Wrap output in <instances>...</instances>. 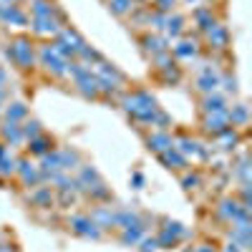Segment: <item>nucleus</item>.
Returning <instances> with one entry per match:
<instances>
[{
    "label": "nucleus",
    "mask_w": 252,
    "mask_h": 252,
    "mask_svg": "<svg viewBox=\"0 0 252 252\" xmlns=\"http://www.w3.org/2000/svg\"><path fill=\"white\" fill-rule=\"evenodd\" d=\"M3 83H5V71H0V88H3Z\"/></svg>",
    "instance_id": "36"
},
{
    "label": "nucleus",
    "mask_w": 252,
    "mask_h": 252,
    "mask_svg": "<svg viewBox=\"0 0 252 252\" xmlns=\"http://www.w3.org/2000/svg\"><path fill=\"white\" fill-rule=\"evenodd\" d=\"M33 202H38V204H51V192H48V189L36 192V194H33Z\"/></svg>",
    "instance_id": "29"
},
{
    "label": "nucleus",
    "mask_w": 252,
    "mask_h": 252,
    "mask_svg": "<svg viewBox=\"0 0 252 252\" xmlns=\"http://www.w3.org/2000/svg\"><path fill=\"white\" fill-rule=\"evenodd\" d=\"M8 56H10L20 68H31V66H33V48H31V43L23 40V38L13 43L10 51H8Z\"/></svg>",
    "instance_id": "3"
},
{
    "label": "nucleus",
    "mask_w": 252,
    "mask_h": 252,
    "mask_svg": "<svg viewBox=\"0 0 252 252\" xmlns=\"http://www.w3.org/2000/svg\"><path fill=\"white\" fill-rule=\"evenodd\" d=\"M197 184H199V179H197V176H184V187H187V189L197 187Z\"/></svg>",
    "instance_id": "34"
},
{
    "label": "nucleus",
    "mask_w": 252,
    "mask_h": 252,
    "mask_svg": "<svg viewBox=\"0 0 252 252\" xmlns=\"http://www.w3.org/2000/svg\"><path fill=\"white\" fill-rule=\"evenodd\" d=\"M227 116H232V121H245V118H247V111H245V106H237L234 109V114H227Z\"/></svg>",
    "instance_id": "30"
},
{
    "label": "nucleus",
    "mask_w": 252,
    "mask_h": 252,
    "mask_svg": "<svg viewBox=\"0 0 252 252\" xmlns=\"http://www.w3.org/2000/svg\"><path fill=\"white\" fill-rule=\"evenodd\" d=\"M3 3H5V5H10V3H13V0H3Z\"/></svg>",
    "instance_id": "39"
},
{
    "label": "nucleus",
    "mask_w": 252,
    "mask_h": 252,
    "mask_svg": "<svg viewBox=\"0 0 252 252\" xmlns=\"http://www.w3.org/2000/svg\"><path fill=\"white\" fill-rule=\"evenodd\" d=\"M225 252H240V250H237V245H230V247H227Z\"/></svg>",
    "instance_id": "37"
},
{
    "label": "nucleus",
    "mask_w": 252,
    "mask_h": 252,
    "mask_svg": "<svg viewBox=\"0 0 252 252\" xmlns=\"http://www.w3.org/2000/svg\"><path fill=\"white\" fill-rule=\"evenodd\" d=\"M146 43V51H152V53H161L167 46H164V40H159V38H144Z\"/></svg>",
    "instance_id": "24"
},
{
    "label": "nucleus",
    "mask_w": 252,
    "mask_h": 252,
    "mask_svg": "<svg viewBox=\"0 0 252 252\" xmlns=\"http://www.w3.org/2000/svg\"><path fill=\"white\" fill-rule=\"evenodd\" d=\"M204 111L207 114H219V111H225V101H222L219 96H210L204 101Z\"/></svg>",
    "instance_id": "18"
},
{
    "label": "nucleus",
    "mask_w": 252,
    "mask_h": 252,
    "mask_svg": "<svg viewBox=\"0 0 252 252\" xmlns=\"http://www.w3.org/2000/svg\"><path fill=\"white\" fill-rule=\"evenodd\" d=\"M161 161H164V164H169V167H184V156L176 152L174 146H169V149L161 152Z\"/></svg>",
    "instance_id": "13"
},
{
    "label": "nucleus",
    "mask_w": 252,
    "mask_h": 252,
    "mask_svg": "<svg viewBox=\"0 0 252 252\" xmlns=\"http://www.w3.org/2000/svg\"><path fill=\"white\" fill-rule=\"evenodd\" d=\"M63 43V46L71 51V53H81L83 48H86V43H83V38L76 33V31H71V28H66V31H61V38H58Z\"/></svg>",
    "instance_id": "5"
},
{
    "label": "nucleus",
    "mask_w": 252,
    "mask_h": 252,
    "mask_svg": "<svg viewBox=\"0 0 252 252\" xmlns=\"http://www.w3.org/2000/svg\"><path fill=\"white\" fill-rule=\"evenodd\" d=\"M131 5V0H111V10L114 13H126Z\"/></svg>",
    "instance_id": "28"
},
{
    "label": "nucleus",
    "mask_w": 252,
    "mask_h": 252,
    "mask_svg": "<svg viewBox=\"0 0 252 252\" xmlns=\"http://www.w3.org/2000/svg\"><path fill=\"white\" fill-rule=\"evenodd\" d=\"M134 184H136V189L144 184V176H141V174H134Z\"/></svg>",
    "instance_id": "35"
},
{
    "label": "nucleus",
    "mask_w": 252,
    "mask_h": 252,
    "mask_svg": "<svg viewBox=\"0 0 252 252\" xmlns=\"http://www.w3.org/2000/svg\"><path fill=\"white\" fill-rule=\"evenodd\" d=\"M174 53L179 56V58H192V56L197 53V46H194V43H189V40H182L179 46L174 48Z\"/></svg>",
    "instance_id": "20"
},
{
    "label": "nucleus",
    "mask_w": 252,
    "mask_h": 252,
    "mask_svg": "<svg viewBox=\"0 0 252 252\" xmlns=\"http://www.w3.org/2000/svg\"><path fill=\"white\" fill-rule=\"evenodd\" d=\"M5 116H8L10 124H16V121H20V118L25 116V106H23V103H10L8 111H5Z\"/></svg>",
    "instance_id": "17"
},
{
    "label": "nucleus",
    "mask_w": 252,
    "mask_h": 252,
    "mask_svg": "<svg viewBox=\"0 0 252 252\" xmlns=\"http://www.w3.org/2000/svg\"><path fill=\"white\" fill-rule=\"evenodd\" d=\"M68 71L73 73V78H76L78 88H81L86 96H94V94L98 91V78L91 73V68H86V66H81V63H71Z\"/></svg>",
    "instance_id": "2"
},
{
    "label": "nucleus",
    "mask_w": 252,
    "mask_h": 252,
    "mask_svg": "<svg viewBox=\"0 0 252 252\" xmlns=\"http://www.w3.org/2000/svg\"><path fill=\"white\" fill-rule=\"evenodd\" d=\"M227 121H230L227 111H219V114H212L210 118H207L204 129L210 131V134H222V131H227Z\"/></svg>",
    "instance_id": "6"
},
{
    "label": "nucleus",
    "mask_w": 252,
    "mask_h": 252,
    "mask_svg": "<svg viewBox=\"0 0 252 252\" xmlns=\"http://www.w3.org/2000/svg\"><path fill=\"white\" fill-rule=\"evenodd\" d=\"M48 149H51V141H48V139H38V136H36V139L31 141V154H46Z\"/></svg>",
    "instance_id": "21"
},
{
    "label": "nucleus",
    "mask_w": 252,
    "mask_h": 252,
    "mask_svg": "<svg viewBox=\"0 0 252 252\" xmlns=\"http://www.w3.org/2000/svg\"><path fill=\"white\" fill-rule=\"evenodd\" d=\"M0 18L13 23V25H25V16L18 10V8H13V5H5V3H0Z\"/></svg>",
    "instance_id": "9"
},
{
    "label": "nucleus",
    "mask_w": 252,
    "mask_h": 252,
    "mask_svg": "<svg viewBox=\"0 0 252 252\" xmlns=\"http://www.w3.org/2000/svg\"><path fill=\"white\" fill-rule=\"evenodd\" d=\"M13 169H16V167H13V159L3 152V154H0V172H3V174H10Z\"/></svg>",
    "instance_id": "27"
},
{
    "label": "nucleus",
    "mask_w": 252,
    "mask_h": 252,
    "mask_svg": "<svg viewBox=\"0 0 252 252\" xmlns=\"http://www.w3.org/2000/svg\"><path fill=\"white\" fill-rule=\"evenodd\" d=\"M141 240V227H126V232H124V242H139Z\"/></svg>",
    "instance_id": "25"
},
{
    "label": "nucleus",
    "mask_w": 252,
    "mask_h": 252,
    "mask_svg": "<svg viewBox=\"0 0 252 252\" xmlns=\"http://www.w3.org/2000/svg\"><path fill=\"white\" fill-rule=\"evenodd\" d=\"M197 252H212V250H210V247H199Z\"/></svg>",
    "instance_id": "38"
},
{
    "label": "nucleus",
    "mask_w": 252,
    "mask_h": 252,
    "mask_svg": "<svg viewBox=\"0 0 252 252\" xmlns=\"http://www.w3.org/2000/svg\"><path fill=\"white\" fill-rule=\"evenodd\" d=\"M172 5H174V0H156L159 10H172Z\"/></svg>",
    "instance_id": "33"
},
{
    "label": "nucleus",
    "mask_w": 252,
    "mask_h": 252,
    "mask_svg": "<svg viewBox=\"0 0 252 252\" xmlns=\"http://www.w3.org/2000/svg\"><path fill=\"white\" fill-rule=\"evenodd\" d=\"M71 225H73V230H76V232H81V234H86V237H98V225H96L94 219L73 217V219H71Z\"/></svg>",
    "instance_id": "7"
},
{
    "label": "nucleus",
    "mask_w": 252,
    "mask_h": 252,
    "mask_svg": "<svg viewBox=\"0 0 252 252\" xmlns=\"http://www.w3.org/2000/svg\"><path fill=\"white\" fill-rule=\"evenodd\" d=\"M179 149H182V154H202V156H204V152L199 149V144H197V141H189V139H182V141H179Z\"/></svg>",
    "instance_id": "22"
},
{
    "label": "nucleus",
    "mask_w": 252,
    "mask_h": 252,
    "mask_svg": "<svg viewBox=\"0 0 252 252\" xmlns=\"http://www.w3.org/2000/svg\"><path fill=\"white\" fill-rule=\"evenodd\" d=\"M172 146V139L167 136V134H154V136H149V149H154V152H164V149H169Z\"/></svg>",
    "instance_id": "15"
},
{
    "label": "nucleus",
    "mask_w": 252,
    "mask_h": 252,
    "mask_svg": "<svg viewBox=\"0 0 252 252\" xmlns=\"http://www.w3.org/2000/svg\"><path fill=\"white\" fill-rule=\"evenodd\" d=\"M3 136H5V139H10V141H20L23 131H20L16 124H10V121H8V126H3Z\"/></svg>",
    "instance_id": "23"
},
{
    "label": "nucleus",
    "mask_w": 252,
    "mask_h": 252,
    "mask_svg": "<svg viewBox=\"0 0 252 252\" xmlns=\"http://www.w3.org/2000/svg\"><path fill=\"white\" fill-rule=\"evenodd\" d=\"M53 16V5L48 0H33V18H51Z\"/></svg>",
    "instance_id": "14"
},
{
    "label": "nucleus",
    "mask_w": 252,
    "mask_h": 252,
    "mask_svg": "<svg viewBox=\"0 0 252 252\" xmlns=\"http://www.w3.org/2000/svg\"><path fill=\"white\" fill-rule=\"evenodd\" d=\"M182 234H187V232L182 230V225H176V222H169V225L164 227V232L159 234V240H156V242L167 247V245H172V242L176 240V237H182Z\"/></svg>",
    "instance_id": "8"
},
{
    "label": "nucleus",
    "mask_w": 252,
    "mask_h": 252,
    "mask_svg": "<svg viewBox=\"0 0 252 252\" xmlns=\"http://www.w3.org/2000/svg\"><path fill=\"white\" fill-rule=\"evenodd\" d=\"M25 136H38V121H28L25 129H23Z\"/></svg>",
    "instance_id": "31"
},
{
    "label": "nucleus",
    "mask_w": 252,
    "mask_h": 252,
    "mask_svg": "<svg viewBox=\"0 0 252 252\" xmlns=\"http://www.w3.org/2000/svg\"><path fill=\"white\" fill-rule=\"evenodd\" d=\"M156 247H159L156 240H144V242H141V250H144V252H154Z\"/></svg>",
    "instance_id": "32"
},
{
    "label": "nucleus",
    "mask_w": 252,
    "mask_h": 252,
    "mask_svg": "<svg viewBox=\"0 0 252 252\" xmlns=\"http://www.w3.org/2000/svg\"><path fill=\"white\" fill-rule=\"evenodd\" d=\"M197 86L202 88V91H214V88L219 86L217 73H214L212 68H204V71H202V76H199V81H197Z\"/></svg>",
    "instance_id": "10"
},
{
    "label": "nucleus",
    "mask_w": 252,
    "mask_h": 252,
    "mask_svg": "<svg viewBox=\"0 0 252 252\" xmlns=\"http://www.w3.org/2000/svg\"><path fill=\"white\" fill-rule=\"evenodd\" d=\"M207 33H210L212 46H217V48H225V46H227V31H225L222 25H212Z\"/></svg>",
    "instance_id": "12"
},
{
    "label": "nucleus",
    "mask_w": 252,
    "mask_h": 252,
    "mask_svg": "<svg viewBox=\"0 0 252 252\" xmlns=\"http://www.w3.org/2000/svg\"><path fill=\"white\" fill-rule=\"evenodd\" d=\"M40 61L48 66V71L58 73V76H63V73L68 71V63H66V58H61V56H58L53 46H43V48H40Z\"/></svg>",
    "instance_id": "4"
},
{
    "label": "nucleus",
    "mask_w": 252,
    "mask_h": 252,
    "mask_svg": "<svg viewBox=\"0 0 252 252\" xmlns=\"http://www.w3.org/2000/svg\"><path fill=\"white\" fill-rule=\"evenodd\" d=\"M124 109L134 116V118L146 121V124H154V118H156V103H154V98H152L149 94H144V91L126 96Z\"/></svg>",
    "instance_id": "1"
},
{
    "label": "nucleus",
    "mask_w": 252,
    "mask_h": 252,
    "mask_svg": "<svg viewBox=\"0 0 252 252\" xmlns=\"http://www.w3.org/2000/svg\"><path fill=\"white\" fill-rule=\"evenodd\" d=\"M114 222H118V225H121L124 230H126V227H141V225H139V217H136V214H131V212H121V214H116V217H114Z\"/></svg>",
    "instance_id": "16"
},
{
    "label": "nucleus",
    "mask_w": 252,
    "mask_h": 252,
    "mask_svg": "<svg viewBox=\"0 0 252 252\" xmlns=\"http://www.w3.org/2000/svg\"><path fill=\"white\" fill-rule=\"evenodd\" d=\"M179 31H182V18H179V16L169 18V20H167V33H169V36H176Z\"/></svg>",
    "instance_id": "26"
},
{
    "label": "nucleus",
    "mask_w": 252,
    "mask_h": 252,
    "mask_svg": "<svg viewBox=\"0 0 252 252\" xmlns=\"http://www.w3.org/2000/svg\"><path fill=\"white\" fill-rule=\"evenodd\" d=\"M20 174H23V179L25 182H38V169L31 164V161H20Z\"/></svg>",
    "instance_id": "19"
},
{
    "label": "nucleus",
    "mask_w": 252,
    "mask_h": 252,
    "mask_svg": "<svg viewBox=\"0 0 252 252\" xmlns=\"http://www.w3.org/2000/svg\"><path fill=\"white\" fill-rule=\"evenodd\" d=\"M33 31L36 33H58V23L51 18H33Z\"/></svg>",
    "instance_id": "11"
}]
</instances>
